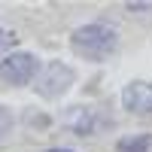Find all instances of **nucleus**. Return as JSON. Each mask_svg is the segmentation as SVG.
Instances as JSON below:
<instances>
[{
	"instance_id": "1",
	"label": "nucleus",
	"mask_w": 152,
	"mask_h": 152,
	"mask_svg": "<svg viewBox=\"0 0 152 152\" xmlns=\"http://www.w3.org/2000/svg\"><path fill=\"white\" fill-rule=\"evenodd\" d=\"M70 46L76 55H82L88 61H104L116 49V31L107 28V24H85V28L73 31Z\"/></svg>"
},
{
	"instance_id": "8",
	"label": "nucleus",
	"mask_w": 152,
	"mask_h": 152,
	"mask_svg": "<svg viewBox=\"0 0 152 152\" xmlns=\"http://www.w3.org/2000/svg\"><path fill=\"white\" fill-rule=\"evenodd\" d=\"M49 152H73V149H49Z\"/></svg>"
},
{
	"instance_id": "3",
	"label": "nucleus",
	"mask_w": 152,
	"mask_h": 152,
	"mask_svg": "<svg viewBox=\"0 0 152 152\" xmlns=\"http://www.w3.org/2000/svg\"><path fill=\"white\" fill-rule=\"evenodd\" d=\"M73 85V70L67 64H49L43 70V76L37 79V91H40L43 97H61L67 91V88Z\"/></svg>"
},
{
	"instance_id": "5",
	"label": "nucleus",
	"mask_w": 152,
	"mask_h": 152,
	"mask_svg": "<svg viewBox=\"0 0 152 152\" xmlns=\"http://www.w3.org/2000/svg\"><path fill=\"white\" fill-rule=\"evenodd\" d=\"M152 149V134H137L119 140V152H149Z\"/></svg>"
},
{
	"instance_id": "4",
	"label": "nucleus",
	"mask_w": 152,
	"mask_h": 152,
	"mask_svg": "<svg viewBox=\"0 0 152 152\" xmlns=\"http://www.w3.org/2000/svg\"><path fill=\"white\" fill-rule=\"evenodd\" d=\"M122 104H125V110H131V113L149 116V113H152V85L149 82H131V85H125Z\"/></svg>"
},
{
	"instance_id": "7",
	"label": "nucleus",
	"mask_w": 152,
	"mask_h": 152,
	"mask_svg": "<svg viewBox=\"0 0 152 152\" xmlns=\"http://www.w3.org/2000/svg\"><path fill=\"white\" fill-rule=\"evenodd\" d=\"M9 40H12V34L9 31H0V43H9Z\"/></svg>"
},
{
	"instance_id": "2",
	"label": "nucleus",
	"mask_w": 152,
	"mask_h": 152,
	"mask_svg": "<svg viewBox=\"0 0 152 152\" xmlns=\"http://www.w3.org/2000/svg\"><path fill=\"white\" fill-rule=\"evenodd\" d=\"M37 73V58L28 52H12L0 61V79L9 82V85H24L31 82Z\"/></svg>"
},
{
	"instance_id": "6",
	"label": "nucleus",
	"mask_w": 152,
	"mask_h": 152,
	"mask_svg": "<svg viewBox=\"0 0 152 152\" xmlns=\"http://www.w3.org/2000/svg\"><path fill=\"white\" fill-rule=\"evenodd\" d=\"M9 128H12V113L6 107H0V137L9 134Z\"/></svg>"
}]
</instances>
